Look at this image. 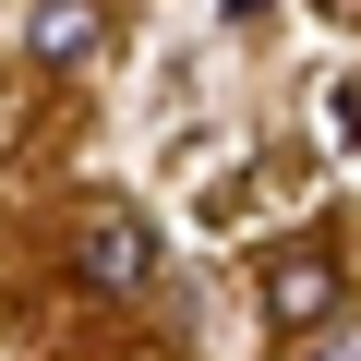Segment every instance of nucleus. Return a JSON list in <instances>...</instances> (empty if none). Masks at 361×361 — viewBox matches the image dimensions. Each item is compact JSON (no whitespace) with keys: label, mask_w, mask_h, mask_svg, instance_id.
I'll return each mask as SVG.
<instances>
[{"label":"nucleus","mask_w":361,"mask_h":361,"mask_svg":"<svg viewBox=\"0 0 361 361\" xmlns=\"http://www.w3.org/2000/svg\"><path fill=\"white\" fill-rule=\"evenodd\" d=\"M73 265H85V289H145V277H157V229L109 205V217L73 241Z\"/></svg>","instance_id":"nucleus-1"},{"label":"nucleus","mask_w":361,"mask_h":361,"mask_svg":"<svg viewBox=\"0 0 361 361\" xmlns=\"http://www.w3.org/2000/svg\"><path fill=\"white\" fill-rule=\"evenodd\" d=\"M265 313H277V325H325V313H349V301H337V265H325V253L265 265Z\"/></svg>","instance_id":"nucleus-2"},{"label":"nucleus","mask_w":361,"mask_h":361,"mask_svg":"<svg viewBox=\"0 0 361 361\" xmlns=\"http://www.w3.org/2000/svg\"><path fill=\"white\" fill-rule=\"evenodd\" d=\"M37 61L49 73H85L97 61V13H85V0H49V13H37Z\"/></svg>","instance_id":"nucleus-3"},{"label":"nucleus","mask_w":361,"mask_h":361,"mask_svg":"<svg viewBox=\"0 0 361 361\" xmlns=\"http://www.w3.org/2000/svg\"><path fill=\"white\" fill-rule=\"evenodd\" d=\"M313 361H361V313H325L313 325Z\"/></svg>","instance_id":"nucleus-4"}]
</instances>
